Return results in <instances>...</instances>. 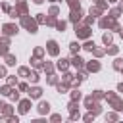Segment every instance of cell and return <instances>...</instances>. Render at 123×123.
<instances>
[]
</instances>
